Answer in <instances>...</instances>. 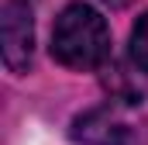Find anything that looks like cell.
<instances>
[{"label": "cell", "instance_id": "7a4b0ae2", "mask_svg": "<svg viewBox=\"0 0 148 145\" xmlns=\"http://www.w3.org/2000/svg\"><path fill=\"white\" fill-rule=\"evenodd\" d=\"M73 142L83 145H145L148 142V121L138 117L134 100L110 97L100 107H90L79 114L69 128Z\"/></svg>", "mask_w": 148, "mask_h": 145}, {"label": "cell", "instance_id": "6da1fadb", "mask_svg": "<svg viewBox=\"0 0 148 145\" xmlns=\"http://www.w3.org/2000/svg\"><path fill=\"white\" fill-rule=\"evenodd\" d=\"M110 55V28L90 3H66L52 24V59L66 69H97Z\"/></svg>", "mask_w": 148, "mask_h": 145}, {"label": "cell", "instance_id": "5b68a950", "mask_svg": "<svg viewBox=\"0 0 148 145\" xmlns=\"http://www.w3.org/2000/svg\"><path fill=\"white\" fill-rule=\"evenodd\" d=\"M100 3H103V7H110V10H121V7H127L131 0H100Z\"/></svg>", "mask_w": 148, "mask_h": 145}, {"label": "cell", "instance_id": "277c9868", "mask_svg": "<svg viewBox=\"0 0 148 145\" xmlns=\"http://www.w3.org/2000/svg\"><path fill=\"white\" fill-rule=\"evenodd\" d=\"M127 55H131V66H134L138 72H145V76H148V10L134 21V28H131Z\"/></svg>", "mask_w": 148, "mask_h": 145}, {"label": "cell", "instance_id": "3957f363", "mask_svg": "<svg viewBox=\"0 0 148 145\" xmlns=\"http://www.w3.org/2000/svg\"><path fill=\"white\" fill-rule=\"evenodd\" d=\"M0 55L14 76L31 69L35 55V0H3L0 7Z\"/></svg>", "mask_w": 148, "mask_h": 145}]
</instances>
